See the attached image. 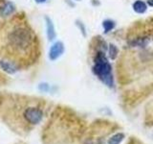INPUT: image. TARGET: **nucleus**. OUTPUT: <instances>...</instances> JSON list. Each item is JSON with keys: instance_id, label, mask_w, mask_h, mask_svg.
<instances>
[{"instance_id": "nucleus-1", "label": "nucleus", "mask_w": 153, "mask_h": 144, "mask_svg": "<svg viewBox=\"0 0 153 144\" xmlns=\"http://www.w3.org/2000/svg\"><path fill=\"white\" fill-rule=\"evenodd\" d=\"M5 46L11 54H31L33 48V35L23 24H13L5 36Z\"/></svg>"}, {"instance_id": "nucleus-2", "label": "nucleus", "mask_w": 153, "mask_h": 144, "mask_svg": "<svg viewBox=\"0 0 153 144\" xmlns=\"http://www.w3.org/2000/svg\"><path fill=\"white\" fill-rule=\"evenodd\" d=\"M93 72L102 83L109 86H114V78L112 74V65L110 64L108 59L102 51H99L94 59Z\"/></svg>"}, {"instance_id": "nucleus-3", "label": "nucleus", "mask_w": 153, "mask_h": 144, "mask_svg": "<svg viewBox=\"0 0 153 144\" xmlns=\"http://www.w3.org/2000/svg\"><path fill=\"white\" fill-rule=\"evenodd\" d=\"M42 112L37 108L30 107L27 108L24 112V117L27 120V122L31 124H37L41 121L42 119Z\"/></svg>"}, {"instance_id": "nucleus-4", "label": "nucleus", "mask_w": 153, "mask_h": 144, "mask_svg": "<svg viewBox=\"0 0 153 144\" xmlns=\"http://www.w3.org/2000/svg\"><path fill=\"white\" fill-rule=\"evenodd\" d=\"M65 50L64 43L62 41H56L49 50V59L51 61H56L63 55Z\"/></svg>"}, {"instance_id": "nucleus-5", "label": "nucleus", "mask_w": 153, "mask_h": 144, "mask_svg": "<svg viewBox=\"0 0 153 144\" xmlns=\"http://www.w3.org/2000/svg\"><path fill=\"white\" fill-rule=\"evenodd\" d=\"M45 22H46V34L47 38L50 41L54 40L56 38V31H55V26L53 23L52 19L49 16H45Z\"/></svg>"}, {"instance_id": "nucleus-6", "label": "nucleus", "mask_w": 153, "mask_h": 144, "mask_svg": "<svg viewBox=\"0 0 153 144\" xmlns=\"http://www.w3.org/2000/svg\"><path fill=\"white\" fill-rule=\"evenodd\" d=\"M16 11V6L13 2L6 1L2 4L1 8H0V14H2L3 16H8L13 14Z\"/></svg>"}, {"instance_id": "nucleus-7", "label": "nucleus", "mask_w": 153, "mask_h": 144, "mask_svg": "<svg viewBox=\"0 0 153 144\" xmlns=\"http://www.w3.org/2000/svg\"><path fill=\"white\" fill-rule=\"evenodd\" d=\"M147 4L146 2H145L143 0H136L135 2H133L132 4V9L133 11L137 13V14H145L147 10Z\"/></svg>"}, {"instance_id": "nucleus-8", "label": "nucleus", "mask_w": 153, "mask_h": 144, "mask_svg": "<svg viewBox=\"0 0 153 144\" xmlns=\"http://www.w3.org/2000/svg\"><path fill=\"white\" fill-rule=\"evenodd\" d=\"M0 66L2 67V69L4 71H6L9 74H13L14 72H16L17 70L16 65L14 64L13 62H10V61L1 60L0 61Z\"/></svg>"}, {"instance_id": "nucleus-9", "label": "nucleus", "mask_w": 153, "mask_h": 144, "mask_svg": "<svg viewBox=\"0 0 153 144\" xmlns=\"http://www.w3.org/2000/svg\"><path fill=\"white\" fill-rule=\"evenodd\" d=\"M148 42H149V38L146 37H143L133 40L132 41L129 42V44L132 47H146L148 44Z\"/></svg>"}, {"instance_id": "nucleus-10", "label": "nucleus", "mask_w": 153, "mask_h": 144, "mask_svg": "<svg viewBox=\"0 0 153 144\" xmlns=\"http://www.w3.org/2000/svg\"><path fill=\"white\" fill-rule=\"evenodd\" d=\"M116 27V22L112 19H105L102 21V28H103V33L108 34L111 32L113 29Z\"/></svg>"}, {"instance_id": "nucleus-11", "label": "nucleus", "mask_w": 153, "mask_h": 144, "mask_svg": "<svg viewBox=\"0 0 153 144\" xmlns=\"http://www.w3.org/2000/svg\"><path fill=\"white\" fill-rule=\"evenodd\" d=\"M124 139V134L123 133H118L114 134L108 139L107 143L108 144H120Z\"/></svg>"}, {"instance_id": "nucleus-12", "label": "nucleus", "mask_w": 153, "mask_h": 144, "mask_svg": "<svg viewBox=\"0 0 153 144\" xmlns=\"http://www.w3.org/2000/svg\"><path fill=\"white\" fill-rule=\"evenodd\" d=\"M119 54V49L118 47L113 44V43H110L109 47H108V56L110 60H115L118 57Z\"/></svg>"}, {"instance_id": "nucleus-13", "label": "nucleus", "mask_w": 153, "mask_h": 144, "mask_svg": "<svg viewBox=\"0 0 153 144\" xmlns=\"http://www.w3.org/2000/svg\"><path fill=\"white\" fill-rule=\"evenodd\" d=\"M76 26L79 27V29L80 30L81 34H82V36L83 37H86V28L84 26V24L81 22L80 20H76Z\"/></svg>"}, {"instance_id": "nucleus-14", "label": "nucleus", "mask_w": 153, "mask_h": 144, "mask_svg": "<svg viewBox=\"0 0 153 144\" xmlns=\"http://www.w3.org/2000/svg\"><path fill=\"white\" fill-rule=\"evenodd\" d=\"M146 4H147V6H149L151 8H153V0H146Z\"/></svg>"}, {"instance_id": "nucleus-15", "label": "nucleus", "mask_w": 153, "mask_h": 144, "mask_svg": "<svg viewBox=\"0 0 153 144\" xmlns=\"http://www.w3.org/2000/svg\"><path fill=\"white\" fill-rule=\"evenodd\" d=\"M35 1H36V3H39V4H41V3H44V2H46L47 0H35Z\"/></svg>"}, {"instance_id": "nucleus-16", "label": "nucleus", "mask_w": 153, "mask_h": 144, "mask_svg": "<svg viewBox=\"0 0 153 144\" xmlns=\"http://www.w3.org/2000/svg\"><path fill=\"white\" fill-rule=\"evenodd\" d=\"M76 1H79V0H76Z\"/></svg>"}]
</instances>
